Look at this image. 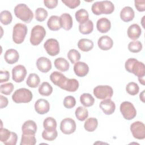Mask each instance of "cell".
<instances>
[{"label":"cell","instance_id":"1","mask_svg":"<svg viewBox=\"0 0 145 145\" xmlns=\"http://www.w3.org/2000/svg\"><path fill=\"white\" fill-rule=\"evenodd\" d=\"M125 67L127 71L133 73L138 78L145 76L144 64L135 58H130L127 59L125 62Z\"/></svg>","mask_w":145,"mask_h":145},{"label":"cell","instance_id":"2","mask_svg":"<svg viewBox=\"0 0 145 145\" xmlns=\"http://www.w3.org/2000/svg\"><path fill=\"white\" fill-rule=\"evenodd\" d=\"M15 16L25 23H29L33 18V14L31 10L24 3L17 5L14 8Z\"/></svg>","mask_w":145,"mask_h":145},{"label":"cell","instance_id":"3","mask_svg":"<svg viewBox=\"0 0 145 145\" xmlns=\"http://www.w3.org/2000/svg\"><path fill=\"white\" fill-rule=\"evenodd\" d=\"M33 97L32 92L25 88H21L16 89L12 96L14 102L17 104L27 103L30 102Z\"/></svg>","mask_w":145,"mask_h":145},{"label":"cell","instance_id":"4","mask_svg":"<svg viewBox=\"0 0 145 145\" xmlns=\"http://www.w3.org/2000/svg\"><path fill=\"white\" fill-rule=\"evenodd\" d=\"M46 35L45 28L40 25H36L33 27L31 33L30 42L32 45L37 46L43 40Z\"/></svg>","mask_w":145,"mask_h":145},{"label":"cell","instance_id":"5","mask_svg":"<svg viewBox=\"0 0 145 145\" xmlns=\"http://www.w3.org/2000/svg\"><path fill=\"white\" fill-rule=\"evenodd\" d=\"M27 27L25 24L22 23L16 24L12 31V40L17 44H22L27 33Z\"/></svg>","mask_w":145,"mask_h":145},{"label":"cell","instance_id":"6","mask_svg":"<svg viewBox=\"0 0 145 145\" xmlns=\"http://www.w3.org/2000/svg\"><path fill=\"white\" fill-rule=\"evenodd\" d=\"M95 97L100 100L110 99L113 95L112 88L108 85H100L95 87L93 91Z\"/></svg>","mask_w":145,"mask_h":145},{"label":"cell","instance_id":"7","mask_svg":"<svg viewBox=\"0 0 145 145\" xmlns=\"http://www.w3.org/2000/svg\"><path fill=\"white\" fill-rule=\"evenodd\" d=\"M120 112L123 118L127 120H131L137 115V110L134 105L129 101L122 102L120 107Z\"/></svg>","mask_w":145,"mask_h":145},{"label":"cell","instance_id":"8","mask_svg":"<svg viewBox=\"0 0 145 145\" xmlns=\"http://www.w3.org/2000/svg\"><path fill=\"white\" fill-rule=\"evenodd\" d=\"M130 131L134 138L142 140L145 138V126L140 121H135L130 125Z\"/></svg>","mask_w":145,"mask_h":145},{"label":"cell","instance_id":"9","mask_svg":"<svg viewBox=\"0 0 145 145\" xmlns=\"http://www.w3.org/2000/svg\"><path fill=\"white\" fill-rule=\"evenodd\" d=\"M44 48L51 56H57L59 53V44L55 39H49L44 44Z\"/></svg>","mask_w":145,"mask_h":145},{"label":"cell","instance_id":"10","mask_svg":"<svg viewBox=\"0 0 145 145\" xmlns=\"http://www.w3.org/2000/svg\"><path fill=\"white\" fill-rule=\"evenodd\" d=\"M75 121L70 118H66L62 120L60 123V130L65 134H71L76 130Z\"/></svg>","mask_w":145,"mask_h":145},{"label":"cell","instance_id":"11","mask_svg":"<svg viewBox=\"0 0 145 145\" xmlns=\"http://www.w3.org/2000/svg\"><path fill=\"white\" fill-rule=\"evenodd\" d=\"M26 75L27 70L25 67L22 65L15 66L12 70V78L16 83H21L23 82Z\"/></svg>","mask_w":145,"mask_h":145},{"label":"cell","instance_id":"12","mask_svg":"<svg viewBox=\"0 0 145 145\" xmlns=\"http://www.w3.org/2000/svg\"><path fill=\"white\" fill-rule=\"evenodd\" d=\"M99 106L104 114L106 115L112 114L116 109L115 103L110 99H104L101 101L99 104Z\"/></svg>","mask_w":145,"mask_h":145},{"label":"cell","instance_id":"13","mask_svg":"<svg viewBox=\"0 0 145 145\" xmlns=\"http://www.w3.org/2000/svg\"><path fill=\"white\" fill-rule=\"evenodd\" d=\"M36 66L40 71L46 73L51 70L52 63L49 58L45 57H41L36 61Z\"/></svg>","mask_w":145,"mask_h":145},{"label":"cell","instance_id":"14","mask_svg":"<svg viewBox=\"0 0 145 145\" xmlns=\"http://www.w3.org/2000/svg\"><path fill=\"white\" fill-rule=\"evenodd\" d=\"M35 109L39 114H46L50 109L49 103L45 99H39L35 102Z\"/></svg>","mask_w":145,"mask_h":145},{"label":"cell","instance_id":"15","mask_svg":"<svg viewBox=\"0 0 145 145\" xmlns=\"http://www.w3.org/2000/svg\"><path fill=\"white\" fill-rule=\"evenodd\" d=\"M74 71L76 75L83 77L87 75L89 72V67L87 63L83 62H77L74 64Z\"/></svg>","mask_w":145,"mask_h":145},{"label":"cell","instance_id":"16","mask_svg":"<svg viewBox=\"0 0 145 145\" xmlns=\"http://www.w3.org/2000/svg\"><path fill=\"white\" fill-rule=\"evenodd\" d=\"M5 61L10 65L17 62L19 58L18 52L14 49H9L7 50L4 55Z\"/></svg>","mask_w":145,"mask_h":145},{"label":"cell","instance_id":"17","mask_svg":"<svg viewBox=\"0 0 145 145\" xmlns=\"http://www.w3.org/2000/svg\"><path fill=\"white\" fill-rule=\"evenodd\" d=\"M97 44L100 49L103 50H108L112 48L113 41L108 36H103L99 39Z\"/></svg>","mask_w":145,"mask_h":145},{"label":"cell","instance_id":"18","mask_svg":"<svg viewBox=\"0 0 145 145\" xmlns=\"http://www.w3.org/2000/svg\"><path fill=\"white\" fill-rule=\"evenodd\" d=\"M50 79L54 84L61 88L67 78L59 71H53L50 75Z\"/></svg>","mask_w":145,"mask_h":145},{"label":"cell","instance_id":"19","mask_svg":"<svg viewBox=\"0 0 145 145\" xmlns=\"http://www.w3.org/2000/svg\"><path fill=\"white\" fill-rule=\"evenodd\" d=\"M22 130L23 134L35 135L37 131V125L33 120H27L23 124Z\"/></svg>","mask_w":145,"mask_h":145},{"label":"cell","instance_id":"20","mask_svg":"<svg viewBox=\"0 0 145 145\" xmlns=\"http://www.w3.org/2000/svg\"><path fill=\"white\" fill-rule=\"evenodd\" d=\"M61 27L66 31L71 29L73 24V20L71 16L67 13L62 14L59 17Z\"/></svg>","mask_w":145,"mask_h":145},{"label":"cell","instance_id":"21","mask_svg":"<svg viewBox=\"0 0 145 145\" xmlns=\"http://www.w3.org/2000/svg\"><path fill=\"white\" fill-rule=\"evenodd\" d=\"M134 16V11L130 6L124 7L120 12L121 19L125 22H129L133 20Z\"/></svg>","mask_w":145,"mask_h":145},{"label":"cell","instance_id":"22","mask_svg":"<svg viewBox=\"0 0 145 145\" xmlns=\"http://www.w3.org/2000/svg\"><path fill=\"white\" fill-rule=\"evenodd\" d=\"M128 37L133 40L139 39L142 33L140 26L137 24H133L129 26L127 31Z\"/></svg>","mask_w":145,"mask_h":145},{"label":"cell","instance_id":"23","mask_svg":"<svg viewBox=\"0 0 145 145\" xmlns=\"http://www.w3.org/2000/svg\"><path fill=\"white\" fill-rule=\"evenodd\" d=\"M96 27L97 30L102 33L108 32L111 28L110 21L106 18H100L96 23Z\"/></svg>","mask_w":145,"mask_h":145},{"label":"cell","instance_id":"24","mask_svg":"<svg viewBox=\"0 0 145 145\" xmlns=\"http://www.w3.org/2000/svg\"><path fill=\"white\" fill-rule=\"evenodd\" d=\"M79 86V82L76 79L67 78L61 89L69 92H75L78 89Z\"/></svg>","mask_w":145,"mask_h":145},{"label":"cell","instance_id":"25","mask_svg":"<svg viewBox=\"0 0 145 145\" xmlns=\"http://www.w3.org/2000/svg\"><path fill=\"white\" fill-rule=\"evenodd\" d=\"M47 25L51 31H57L60 29L62 27L60 23L59 17L57 15L51 16L47 22Z\"/></svg>","mask_w":145,"mask_h":145},{"label":"cell","instance_id":"26","mask_svg":"<svg viewBox=\"0 0 145 145\" xmlns=\"http://www.w3.org/2000/svg\"><path fill=\"white\" fill-rule=\"evenodd\" d=\"M78 47L83 52H89L93 48V42L89 39H82L78 42Z\"/></svg>","mask_w":145,"mask_h":145},{"label":"cell","instance_id":"27","mask_svg":"<svg viewBox=\"0 0 145 145\" xmlns=\"http://www.w3.org/2000/svg\"><path fill=\"white\" fill-rule=\"evenodd\" d=\"M54 64L55 67L61 71L65 72L69 69V63L66 59L63 58L59 57L56 58L54 60Z\"/></svg>","mask_w":145,"mask_h":145},{"label":"cell","instance_id":"28","mask_svg":"<svg viewBox=\"0 0 145 145\" xmlns=\"http://www.w3.org/2000/svg\"><path fill=\"white\" fill-rule=\"evenodd\" d=\"M93 29V23L92 20H88L83 24H79V31L83 35H88L91 33Z\"/></svg>","mask_w":145,"mask_h":145},{"label":"cell","instance_id":"29","mask_svg":"<svg viewBox=\"0 0 145 145\" xmlns=\"http://www.w3.org/2000/svg\"><path fill=\"white\" fill-rule=\"evenodd\" d=\"M75 19L76 21L79 23V24H83L87 21L88 20L89 18V15L88 11L82 8L77 11H76L75 14Z\"/></svg>","mask_w":145,"mask_h":145},{"label":"cell","instance_id":"30","mask_svg":"<svg viewBox=\"0 0 145 145\" xmlns=\"http://www.w3.org/2000/svg\"><path fill=\"white\" fill-rule=\"evenodd\" d=\"M80 101L83 106L86 107H90L93 105L95 99L91 94L84 93L80 96Z\"/></svg>","mask_w":145,"mask_h":145},{"label":"cell","instance_id":"31","mask_svg":"<svg viewBox=\"0 0 145 145\" xmlns=\"http://www.w3.org/2000/svg\"><path fill=\"white\" fill-rule=\"evenodd\" d=\"M40 82V79L39 75L35 73L30 74L27 79L26 84L31 88H36L39 86Z\"/></svg>","mask_w":145,"mask_h":145},{"label":"cell","instance_id":"32","mask_svg":"<svg viewBox=\"0 0 145 145\" xmlns=\"http://www.w3.org/2000/svg\"><path fill=\"white\" fill-rule=\"evenodd\" d=\"M98 126V121L96 118L91 117L88 118L84 124V129L88 132L95 131Z\"/></svg>","mask_w":145,"mask_h":145},{"label":"cell","instance_id":"33","mask_svg":"<svg viewBox=\"0 0 145 145\" xmlns=\"http://www.w3.org/2000/svg\"><path fill=\"white\" fill-rule=\"evenodd\" d=\"M39 93L44 96H48L51 95L53 92V87L48 82H43L39 87Z\"/></svg>","mask_w":145,"mask_h":145},{"label":"cell","instance_id":"34","mask_svg":"<svg viewBox=\"0 0 145 145\" xmlns=\"http://www.w3.org/2000/svg\"><path fill=\"white\" fill-rule=\"evenodd\" d=\"M43 126L44 129L46 130H48V131L55 130H56V127H57L56 120L52 117H48L44 120Z\"/></svg>","mask_w":145,"mask_h":145},{"label":"cell","instance_id":"35","mask_svg":"<svg viewBox=\"0 0 145 145\" xmlns=\"http://www.w3.org/2000/svg\"><path fill=\"white\" fill-rule=\"evenodd\" d=\"M36 143L35 135L22 134L20 145H35Z\"/></svg>","mask_w":145,"mask_h":145},{"label":"cell","instance_id":"36","mask_svg":"<svg viewBox=\"0 0 145 145\" xmlns=\"http://www.w3.org/2000/svg\"><path fill=\"white\" fill-rule=\"evenodd\" d=\"M75 114L76 118L80 121H83L86 120L88 116V111L86 107L78 106L75 112Z\"/></svg>","mask_w":145,"mask_h":145},{"label":"cell","instance_id":"37","mask_svg":"<svg viewBox=\"0 0 145 145\" xmlns=\"http://www.w3.org/2000/svg\"><path fill=\"white\" fill-rule=\"evenodd\" d=\"M12 20L11 13L8 10H3L0 14V20L3 25H8L10 24Z\"/></svg>","mask_w":145,"mask_h":145},{"label":"cell","instance_id":"38","mask_svg":"<svg viewBox=\"0 0 145 145\" xmlns=\"http://www.w3.org/2000/svg\"><path fill=\"white\" fill-rule=\"evenodd\" d=\"M67 58L72 63H75L76 62H78L81 56L80 53L76 49H70L67 53Z\"/></svg>","mask_w":145,"mask_h":145},{"label":"cell","instance_id":"39","mask_svg":"<svg viewBox=\"0 0 145 145\" xmlns=\"http://www.w3.org/2000/svg\"><path fill=\"white\" fill-rule=\"evenodd\" d=\"M48 15V11L42 7H39L35 11V18L38 22L44 21Z\"/></svg>","mask_w":145,"mask_h":145},{"label":"cell","instance_id":"40","mask_svg":"<svg viewBox=\"0 0 145 145\" xmlns=\"http://www.w3.org/2000/svg\"><path fill=\"white\" fill-rule=\"evenodd\" d=\"M128 49L132 53H138L142 49V44L139 41H133L128 44Z\"/></svg>","mask_w":145,"mask_h":145},{"label":"cell","instance_id":"41","mask_svg":"<svg viewBox=\"0 0 145 145\" xmlns=\"http://www.w3.org/2000/svg\"><path fill=\"white\" fill-rule=\"evenodd\" d=\"M58 136V132L56 130L53 131H48L44 130L42 133V137L44 139L48 141L54 140Z\"/></svg>","mask_w":145,"mask_h":145},{"label":"cell","instance_id":"42","mask_svg":"<svg viewBox=\"0 0 145 145\" xmlns=\"http://www.w3.org/2000/svg\"><path fill=\"white\" fill-rule=\"evenodd\" d=\"M126 92L130 95H136L138 93L139 91V87L135 82H130L129 83L126 87Z\"/></svg>","mask_w":145,"mask_h":145},{"label":"cell","instance_id":"43","mask_svg":"<svg viewBox=\"0 0 145 145\" xmlns=\"http://www.w3.org/2000/svg\"><path fill=\"white\" fill-rule=\"evenodd\" d=\"M14 86L11 83H6L3 84L1 85L0 87V92L1 93L5 95H10L13 91Z\"/></svg>","mask_w":145,"mask_h":145},{"label":"cell","instance_id":"44","mask_svg":"<svg viewBox=\"0 0 145 145\" xmlns=\"http://www.w3.org/2000/svg\"><path fill=\"white\" fill-rule=\"evenodd\" d=\"M103 5V14H110L114 10L113 3L109 1H102Z\"/></svg>","mask_w":145,"mask_h":145},{"label":"cell","instance_id":"45","mask_svg":"<svg viewBox=\"0 0 145 145\" xmlns=\"http://www.w3.org/2000/svg\"><path fill=\"white\" fill-rule=\"evenodd\" d=\"M12 131H10L7 129L2 128L1 127L0 130V140L2 142L5 144L10 138Z\"/></svg>","mask_w":145,"mask_h":145},{"label":"cell","instance_id":"46","mask_svg":"<svg viewBox=\"0 0 145 145\" xmlns=\"http://www.w3.org/2000/svg\"><path fill=\"white\" fill-rule=\"evenodd\" d=\"M91 10L92 12L96 15L103 14V6L102 1H97L93 3Z\"/></svg>","mask_w":145,"mask_h":145},{"label":"cell","instance_id":"47","mask_svg":"<svg viewBox=\"0 0 145 145\" xmlns=\"http://www.w3.org/2000/svg\"><path fill=\"white\" fill-rule=\"evenodd\" d=\"M76 104V100L72 96H67L63 100V105L67 109H71L75 106Z\"/></svg>","mask_w":145,"mask_h":145},{"label":"cell","instance_id":"48","mask_svg":"<svg viewBox=\"0 0 145 145\" xmlns=\"http://www.w3.org/2000/svg\"><path fill=\"white\" fill-rule=\"evenodd\" d=\"M61 1L66 6L72 9L79 6L80 3L79 0H62Z\"/></svg>","mask_w":145,"mask_h":145},{"label":"cell","instance_id":"49","mask_svg":"<svg viewBox=\"0 0 145 145\" xmlns=\"http://www.w3.org/2000/svg\"><path fill=\"white\" fill-rule=\"evenodd\" d=\"M135 7L136 9L140 12L145 11V1L144 0H135L134 1Z\"/></svg>","mask_w":145,"mask_h":145},{"label":"cell","instance_id":"50","mask_svg":"<svg viewBox=\"0 0 145 145\" xmlns=\"http://www.w3.org/2000/svg\"><path fill=\"white\" fill-rule=\"evenodd\" d=\"M10 79V73L6 70L0 71V83L7 82Z\"/></svg>","mask_w":145,"mask_h":145},{"label":"cell","instance_id":"51","mask_svg":"<svg viewBox=\"0 0 145 145\" xmlns=\"http://www.w3.org/2000/svg\"><path fill=\"white\" fill-rule=\"evenodd\" d=\"M44 5L49 9H52L55 8L58 5L57 0H44Z\"/></svg>","mask_w":145,"mask_h":145},{"label":"cell","instance_id":"52","mask_svg":"<svg viewBox=\"0 0 145 145\" xmlns=\"http://www.w3.org/2000/svg\"><path fill=\"white\" fill-rule=\"evenodd\" d=\"M17 139H18L17 134L14 132H12L11 136L10 138L5 144H6V145H15L17 142Z\"/></svg>","mask_w":145,"mask_h":145},{"label":"cell","instance_id":"53","mask_svg":"<svg viewBox=\"0 0 145 145\" xmlns=\"http://www.w3.org/2000/svg\"><path fill=\"white\" fill-rule=\"evenodd\" d=\"M0 101H1V108L2 109L7 106L8 104V101L7 97L3 96V95L0 96Z\"/></svg>","mask_w":145,"mask_h":145},{"label":"cell","instance_id":"54","mask_svg":"<svg viewBox=\"0 0 145 145\" xmlns=\"http://www.w3.org/2000/svg\"><path fill=\"white\" fill-rule=\"evenodd\" d=\"M139 98H140V100L143 103H144V90H143V91L140 93Z\"/></svg>","mask_w":145,"mask_h":145},{"label":"cell","instance_id":"55","mask_svg":"<svg viewBox=\"0 0 145 145\" xmlns=\"http://www.w3.org/2000/svg\"><path fill=\"white\" fill-rule=\"evenodd\" d=\"M138 80L139 82V83L140 84H142V85H144L145 84V80H144V76H142V77H139L138 78Z\"/></svg>","mask_w":145,"mask_h":145}]
</instances>
